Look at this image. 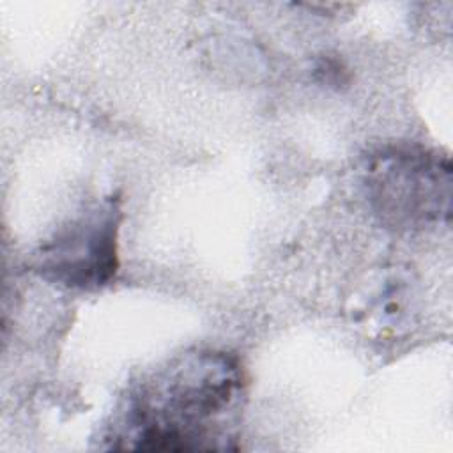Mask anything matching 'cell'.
<instances>
[{"label":"cell","instance_id":"6da1fadb","mask_svg":"<svg viewBox=\"0 0 453 453\" xmlns=\"http://www.w3.org/2000/svg\"><path fill=\"white\" fill-rule=\"evenodd\" d=\"M242 372L226 352H188L127 398L113 439L138 451L230 449Z\"/></svg>","mask_w":453,"mask_h":453},{"label":"cell","instance_id":"7a4b0ae2","mask_svg":"<svg viewBox=\"0 0 453 453\" xmlns=\"http://www.w3.org/2000/svg\"><path fill=\"white\" fill-rule=\"evenodd\" d=\"M363 182L372 211L395 230H423L442 223L451 211V166L448 157L418 145L373 152Z\"/></svg>","mask_w":453,"mask_h":453},{"label":"cell","instance_id":"3957f363","mask_svg":"<svg viewBox=\"0 0 453 453\" xmlns=\"http://www.w3.org/2000/svg\"><path fill=\"white\" fill-rule=\"evenodd\" d=\"M117 198H106L44 242L34 258V271L44 280L73 288H97L117 273Z\"/></svg>","mask_w":453,"mask_h":453}]
</instances>
